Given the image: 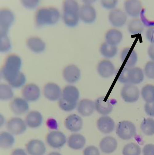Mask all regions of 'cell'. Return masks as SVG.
Masks as SVG:
<instances>
[{
	"label": "cell",
	"mask_w": 154,
	"mask_h": 155,
	"mask_svg": "<svg viewBox=\"0 0 154 155\" xmlns=\"http://www.w3.org/2000/svg\"><path fill=\"white\" fill-rule=\"evenodd\" d=\"M15 141L14 137L10 133L4 132L0 134V145L2 148L8 149L11 148Z\"/></svg>",
	"instance_id": "obj_31"
},
{
	"label": "cell",
	"mask_w": 154,
	"mask_h": 155,
	"mask_svg": "<svg viewBox=\"0 0 154 155\" xmlns=\"http://www.w3.org/2000/svg\"><path fill=\"white\" fill-rule=\"evenodd\" d=\"M79 97V91L76 87L72 85L66 86L59 100L60 107L66 112L73 110L77 106Z\"/></svg>",
	"instance_id": "obj_3"
},
{
	"label": "cell",
	"mask_w": 154,
	"mask_h": 155,
	"mask_svg": "<svg viewBox=\"0 0 154 155\" xmlns=\"http://www.w3.org/2000/svg\"><path fill=\"white\" fill-rule=\"evenodd\" d=\"M109 18L113 25L116 27H121L126 23L127 16L122 11L116 9L112 10L110 12Z\"/></svg>",
	"instance_id": "obj_16"
},
{
	"label": "cell",
	"mask_w": 154,
	"mask_h": 155,
	"mask_svg": "<svg viewBox=\"0 0 154 155\" xmlns=\"http://www.w3.org/2000/svg\"><path fill=\"white\" fill-rule=\"evenodd\" d=\"M144 78L143 71L140 68L125 67L121 73L118 80L123 84H136L142 82Z\"/></svg>",
	"instance_id": "obj_6"
},
{
	"label": "cell",
	"mask_w": 154,
	"mask_h": 155,
	"mask_svg": "<svg viewBox=\"0 0 154 155\" xmlns=\"http://www.w3.org/2000/svg\"><path fill=\"white\" fill-rule=\"evenodd\" d=\"M100 52L104 57L111 58L117 54L118 48L116 45H111L106 42L101 45Z\"/></svg>",
	"instance_id": "obj_32"
},
{
	"label": "cell",
	"mask_w": 154,
	"mask_h": 155,
	"mask_svg": "<svg viewBox=\"0 0 154 155\" xmlns=\"http://www.w3.org/2000/svg\"><path fill=\"white\" fill-rule=\"evenodd\" d=\"M148 53L152 60L154 61V44H152L149 46L148 49Z\"/></svg>",
	"instance_id": "obj_44"
},
{
	"label": "cell",
	"mask_w": 154,
	"mask_h": 155,
	"mask_svg": "<svg viewBox=\"0 0 154 155\" xmlns=\"http://www.w3.org/2000/svg\"><path fill=\"white\" fill-rule=\"evenodd\" d=\"M145 110L147 114L154 117V102L146 103L145 106Z\"/></svg>",
	"instance_id": "obj_41"
},
{
	"label": "cell",
	"mask_w": 154,
	"mask_h": 155,
	"mask_svg": "<svg viewBox=\"0 0 154 155\" xmlns=\"http://www.w3.org/2000/svg\"><path fill=\"white\" fill-rule=\"evenodd\" d=\"M79 14L82 20L87 23L93 22L96 17L95 9L89 4H86L81 7Z\"/></svg>",
	"instance_id": "obj_18"
},
{
	"label": "cell",
	"mask_w": 154,
	"mask_h": 155,
	"mask_svg": "<svg viewBox=\"0 0 154 155\" xmlns=\"http://www.w3.org/2000/svg\"><path fill=\"white\" fill-rule=\"evenodd\" d=\"M97 70L99 75L103 78H109L114 74L115 67L109 61L104 60L99 64Z\"/></svg>",
	"instance_id": "obj_22"
},
{
	"label": "cell",
	"mask_w": 154,
	"mask_h": 155,
	"mask_svg": "<svg viewBox=\"0 0 154 155\" xmlns=\"http://www.w3.org/2000/svg\"><path fill=\"white\" fill-rule=\"evenodd\" d=\"M116 132L121 139L128 140L136 135L137 130L135 125L133 123L128 121H124L118 124Z\"/></svg>",
	"instance_id": "obj_7"
},
{
	"label": "cell",
	"mask_w": 154,
	"mask_h": 155,
	"mask_svg": "<svg viewBox=\"0 0 154 155\" xmlns=\"http://www.w3.org/2000/svg\"><path fill=\"white\" fill-rule=\"evenodd\" d=\"M83 155H100L99 149L93 146L87 147L83 151Z\"/></svg>",
	"instance_id": "obj_38"
},
{
	"label": "cell",
	"mask_w": 154,
	"mask_h": 155,
	"mask_svg": "<svg viewBox=\"0 0 154 155\" xmlns=\"http://www.w3.org/2000/svg\"><path fill=\"white\" fill-rule=\"evenodd\" d=\"M142 95L144 100L147 103L154 102V86L147 85L144 87L142 91Z\"/></svg>",
	"instance_id": "obj_35"
},
{
	"label": "cell",
	"mask_w": 154,
	"mask_h": 155,
	"mask_svg": "<svg viewBox=\"0 0 154 155\" xmlns=\"http://www.w3.org/2000/svg\"><path fill=\"white\" fill-rule=\"evenodd\" d=\"M7 127L8 131L14 134H20L24 132L26 130L25 123L22 119L13 118L7 123Z\"/></svg>",
	"instance_id": "obj_15"
},
{
	"label": "cell",
	"mask_w": 154,
	"mask_h": 155,
	"mask_svg": "<svg viewBox=\"0 0 154 155\" xmlns=\"http://www.w3.org/2000/svg\"><path fill=\"white\" fill-rule=\"evenodd\" d=\"M27 44L30 49L36 52L42 51L45 47V43L40 38L35 37L29 38L27 41Z\"/></svg>",
	"instance_id": "obj_29"
},
{
	"label": "cell",
	"mask_w": 154,
	"mask_h": 155,
	"mask_svg": "<svg viewBox=\"0 0 154 155\" xmlns=\"http://www.w3.org/2000/svg\"><path fill=\"white\" fill-rule=\"evenodd\" d=\"M14 19L13 12L8 9L2 10L1 12V51L5 52L9 50L11 44L7 35L9 28Z\"/></svg>",
	"instance_id": "obj_2"
},
{
	"label": "cell",
	"mask_w": 154,
	"mask_h": 155,
	"mask_svg": "<svg viewBox=\"0 0 154 155\" xmlns=\"http://www.w3.org/2000/svg\"><path fill=\"white\" fill-rule=\"evenodd\" d=\"M123 35L120 31L115 29L109 30L105 35L106 42L111 45H116L122 41Z\"/></svg>",
	"instance_id": "obj_28"
},
{
	"label": "cell",
	"mask_w": 154,
	"mask_h": 155,
	"mask_svg": "<svg viewBox=\"0 0 154 155\" xmlns=\"http://www.w3.org/2000/svg\"><path fill=\"white\" fill-rule=\"evenodd\" d=\"M79 5L74 1H65L64 4L63 18L65 24L73 27L78 24L79 20Z\"/></svg>",
	"instance_id": "obj_4"
},
{
	"label": "cell",
	"mask_w": 154,
	"mask_h": 155,
	"mask_svg": "<svg viewBox=\"0 0 154 155\" xmlns=\"http://www.w3.org/2000/svg\"><path fill=\"white\" fill-rule=\"evenodd\" d=\"M97 126L101 132L107 134L113 131L115 127V124L113 120L111 117L104 115L102 116L98 120Z\"/></svg>",
	"instance_id": "obj_19"
},
{
	"label": "cell",
	"mask_w": 154,
	"mask_h": 155,
	"mask_svg": "<svg viewBox=\"0 0 154 155\" xmlns=\"http://www.w3.org/2000/svg\"><path fill=\"white\" fill-rule=\"evenodd\" d=\"M117 2V1H102L101 2L102 6L108 9L115 8L116 6Z\"/></svg>",
	"instance_id": "obj_40"
},
{
	"label": "cell",
	"mask_w": 154,
	"mask_h": 155,
	"mask_svg": "<svg viewBox=\"0 0 154 155\" xmlns=\"http://www.w3.org/2000/svg\"><path fill=\"white\" fill-rule=\"evenodd\" d=\"M141 153L140 147L137 144L133 143L126 145L122 151L123 155H140Z\"/></svg>",
	"instance_id": "obj_34"
},
{
	"label": "cell",
	"mask_w": 154,
	"mask_h": 155,
	"mask_svg": "<svg viewBox=\"0 0 154 155\" xmlns=\"http://www.w3.org/2000/svg\"><path fill=\"white\" fill-rule=\"evenodd\" d=\"M46 141L51 147L60 148L64 145L66 139L65 136L63 133L60 131H54L48 134Z\"/></svg>",
	"instance_id": "obj_9"
},
{
	"label": "cell",
	"mask_w": 154,
	"mask_h": 155,
	"mask_svg": "<svg viewBox=\"0 0 154 155\" xmlns=\"http://www.w3.org/2000/svg\"><path fill=\"white\" fill-rule=\"evenodd\" d=\"M66 128L72 132H77L82 128L83 122L82 118L78 115L72 114L66 118L65 121Z\"/></svg>",
	"instance_id": "obj_17"
},
{
	"label": "cell",
	"mask_w": 154,
	"mask_h": 155,
	"mask_svg": "<svg viewBox=\"0 0 154 155\" xmlns=\"http://www.w3.org/2000/svg\"><path fill=\"white\" fill-rule=\"evenodd\" d=\"M146 76L150 79H154V61H151L146 64L144 69Z\"/></svg>",
	"instance_id": "obj_37"
},
{
	"label": "cell",
	"mask_w": 154,
	"mask_h": 155,
	"mask_svg": "<svg viewBox=\"0 0 154 155\" xmlns=\"http://www.w3.org/2000/svg\"><path fill=\"white\" fill-rule=\"evenodd\" d=\"M27 150L30 155H44L46 151L44 143L38 140L29 141L27 145Z\"/></svg>",
	"instance_id": "obj_20"
},
{
	"label": "cell",
	"mask_w": 154,
	"mask_h": 155,
	"mask_svg": "<svg viewBox=\"0 0 154 155\" xmlns=\"http://www.w3.org/2000/svg\"><path fill=\"white\" fill-rule=\"evenodd\" d=\"M22 64L21 58L15 54L9 55L1 71L3 78L14 88L22 87L26 81L25 74L20 70Z\"/></svg>",
	"instance_id": "obj_1"
},
{
	"label": "cell",
	"mask_w": 154,
	"mask_h": 155,
	"mask_svg": "<svg viewBox=\"0 0 154 155\" xmlns=\"http://www.w3.org/2000/svg\"><path fill=\"white\" fill-rule=\"evenodd\" d=\"M13 92L11 87L5 84L0 85V98L2 100L7 101L13 97Z\"/></svg>",
	"instance_id": "obj_36"
},
{
	"label": "cell",
	"mask_w": 154,
	"mask_h": 155,
	"mask_svg": "<svg viewBox=\"0 0 154 155\" xmlns=\"http://www.w3.org/2000/svg\"><path fill=\"white\" fill-rule=\"evenodd\" d=\"M10 108L13 113L17 115H22L29 109V105L26 100L20 98L14 99L11 102Z\"/></svg>",
	"instance_id": "obj_21"
},
{
	"label": "cell",
	"mask_w": 154,
	"mask_h": 155,
	"mask_svg": "<svg viewBox=\"0 0 154 155\" xmlns=\"http://www.w3.org/2000/svg\"><path fill=\"white\" fill-rule=\"evenodd\" d=\"M60 13L52 7L44 8L38 10L36 15V21L38 26L54 24L59 21Z\"/></svg>",
	"instance_id": "obj_5"
},
{
	"label": "cell",
	"mask_w": 154,
	"mask_h": 155,
	"mask_svg": "<svg viewBox=\"0 0 154 155\" xmlns=\"http://www.w3.org/2000/svg\"><path fill=\"white\" fill-rule=\"evenodd\" d=\"M22 93L23 97L26 101L34 102L40 98L41 91L38 86L34 84H30L23 87Z\"/></svg>",
	"instance_id": "obj_10"
},
{
	"label": "cell",
	"mask_w": 154,
	"mask_h": 155,
	"mask_svg": "<svg viewBox=\"0 0 154 155\" xmlns=\"http://www.w3.org/2000/svg\"><path fill=\"white\" fill-rule=\"evenodd\" d=\"M43 121L42 116L39 112L32 111L27 114L26 121L27 125L31 128H35L40 127Z\"/></svg>",
	"instance_id": "obj_27"
},
{
	"label": "cell",
	"mask_w": 154,
	"mask_h": 155,
	"mask_svg": "<svg viewBox=\"0 0 154 155\" xmlns=\"http://www.w3.org/2000/svg\"><path fill=\"white\" fill-rule=\"evenodd\" d=\"M86 143V139L83 136L79 134H72L69 137L68 144L72 149L79 150L82 149Z\"/></svg>",
	"instance_id": "obj_26"
},
{
	"label": "cell",
	"mask_w": 154,
	"mask_h": 155,
	"mask_svg": "<svg viewBox=\"0 0 154 155\" xmlns=\"http://www.w3.org/2000/svg\"><path fill=\"white\" fill-rule=\"evenodd\" d=\"M121 58L122 62H126L125 67L130 68L134 67L136 65L138 57L136 51L128 47L125 48L122 51Z\"/></svg>",
	"instance_id": "obj_11"
},
{
	"label": "cell",
	"mask_w": 154,
	"mask_h": 155,
	"mask_svg": "<svg viewBox=\"0 0 154 155\" xmlns=\"http://www.w3.org/2000/svg\"><path fill=\"white\" fill-rule=\"evenodd\" d=\"M11 155H27V154L24 150L17 149L13 151Z\"/></svg>",
	"instance_id": "obj_45"
},
{
	"label": "cell",
	"mask_w": 154,
	"mask_h": 155,
	"mask_svg": "<svg viewBox=\"0 0 154 155\" xmlns=\"http://www.w3.org/2000/svg\"><path fill=\"white\" fill-rule=\"evenodd\" d=\"M125 11L130 16L136 18L139 16L141 12L142 5L138 0H128L124 4Z\"/></svg>",
	"instance_id": "obj_23"
},
{
	"label": "cell",
	"mask_w": 154,
	"mask_h": 155,
	"mask_svg": "<svg viewBox=\"0 0 154 155\" xmlns=\"http://www.w3.org/2000/svg\"><path fill=\"white\" fill-rule=\"evenodd\" d=\"M95 109V103L92 101L88 99L81 100L79 103L77 107L79 113L84 117L91 115Z\"/></svg>",
	"instance_id": "obj_24"
},
{
	"label": "cell",
	"mask_w": 154,
	"mask_h": 155,
	"mask_svg": "<svg viewBox=\"0 0 154 155\" xmlns=\"http://www.w3.org/2000/svg\"><path fill=\"white\" fill-rule=\"evenodd\" d=\"M140 128L142 132L147 136L154 134V120L151 118L145 119L142 123Z\"/></svg>",
	"instance_id": "obj_33"
},
{
	"label": "cell",
	"mask_w": 154,
	"mask_h": 155,
	"mask_svg": "<svg viewBox=\"0 0 154 155\" xmlns=\"http://www.w3.org/2000/svg\"><path fill=\"white\" fill-rule=\"evenodd\" d=\"M48 155H62L60 153L56 152H53L49 153Z\"/></svg>",
	"instance_id": "obj_46"
},
{
	"label": "cell",
	"mask_w": 154,
	"mask_h": 155,
	"mask_svg": "<svg viewBox=\"0 0 154 155\" xmlns=\"http://www.w3.org/2000/svg\"><path fill=\"white\" fill-rule=\"evenodd\" d=\"M143 155H154V145L149 144L146 145L143 148Z\"/></svg>",
	"instance_id": "obj_39"
},
{
	"label": "cell",
	"mask_w": 154,
	"mask_h": 155,
	"mask_svg": "<svg viewBox=\"0 0 154 155\" xmlns=\"http://www.w3.org/2000/svg\"><path fill=\"white\" fill-rule=\"evenodd\" d=\"M128 28L131 34L136 35L142 33L144 30V27L139 19L134 18L129 22Z\"/></svg>",
	"instance_id": "obj_30"
},
{
	"label": "cell",
	"mask_w": 154,
	"mask_h": 155,
	"mask_svg": "<svg viewBox=\"0 0 154 155\" xmlns=\"http://www.w3.org/2000/svg\"><path fill=\"white\" fill-rule=\"evenodd\" d=\"M63 76L65 81L68 83L74 84L78 82L81 77V71L75 65L67 66L63 72Z\"/></svg>",
	"instance_id": "obj_14"
},
{
	"label": "cell",
	"mask_w": 154,
	"mask_h": 155,
	"mask_svg": "<svg viewBox=\"0 0 154 155\" xmlns=\"http://www.w3.org/2000/svg\"><path fill=\"white\" fill-rule=\"evenodd\" d=\"M44 92L45 97L52 101L60 99L62 94L59 86L52 83H48L45 85L44 88Z\"/></svg>",
	"instance_id": "obj_12"
},
{
	"label": "cell",
	"mask_w": 154,
	"mask_h": 155,
	"mask_svg": "<svg viewBox=\"0 0 154 155\" xmlns=\"http://www.w3.org/2000/svg\"><path fill=\"white\" fill-rule=\"evenodd\" d=\"M121 96L126 102L134 103L138 100L139 97V91L138 88L132 84H127L122 88Z\"/></svg>",
	"instance_id": "obj_8"
},
{
	"label": "cell",
	"mask_w": 154,
	"mask_h": 155,
	"mask_svg": "<svg viewBox=\"0 0 154 155\" xmlns=\"http://www.w3.org/2000/svg\"><path fill=\"white\" fill-rule=\"evenodd\" d=\"M105 97L102 96L96 100L95 103L96 110L100 114L105 115L112 111L114 100H105Z\"/></svg>",
	"instance_id": "obj_13"
},
{
	"label": "cell",
	"mask_w": 154,
	"mask_h": 155,
	"mask_svg": "<svg viewBox=\"0 0 154 155\" xmlns=\"http://www.w3.org/2000/svg\"><path fill=\"white\" fill-rule=\"evenodd\" d=\"M146 36L148 41L152 44H154V27L149 28L146 32Z\"/></svg>",
	"instance_id": "obj_42"
},
{
	"label": "cell",
	"mask_w": 154,
	"mask_h": 155,
	"mask_svg": "<svg viewBox=\"0 0 154 155\" xmlns=\"http://www.w3.org/2000/svg\"><path fill=\"white\" fill-rule=\"evenodd\" d=\"M118 147V142L114 138L107 137L103 138L100 143L102 151L105 153H110L114 152Z\"/></svg>",
	"instance_id": "obj_25"
},
{
	"label": "cell",
	"mask_w": 154,
	"mask_h": 155,
	"mask_svg": "<svg viewBox=\"0 0 154 155\" xmlns=\"http://www.w3.org/2000/svg\"><path fill=\"white\" fill-rule=\"evenodd\" d=\"M23 5L27 7L32 8L35 7L38 4V1H23Z\"/></svg>",
	"instance_id": "obj_43"
}]
</instances>
